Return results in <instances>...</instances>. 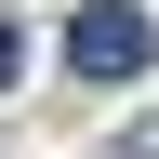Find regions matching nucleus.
<instances>
[{"label": "nucleus", "instance_id": "2", "mask_svg": "<svg viewBox=\"0 0 159 159\" xmlns=\"http://www.w3.org/2000/svg\"><path fill=\"white\" fill-rule=\"evenodd\" d=\"M0 80H13V27H0Z\"/></svg>", "mask_w": 159, "mask_h": 159}, {"label": "nucleus", "instance_id": "1", "mask_svg": "<svg viewBox=\"0 0 159 159\" xmlns=\"http://www.w3.org/2000/svg\"><path fill=\"white\" fill-rule=\"evenodd\" d=\"M66 66L80 80H146L159 66V27L133 13V0H93V13H66Z\"/></svg>", "mask_w": 159, "mask_h": 159}]
</instances>
